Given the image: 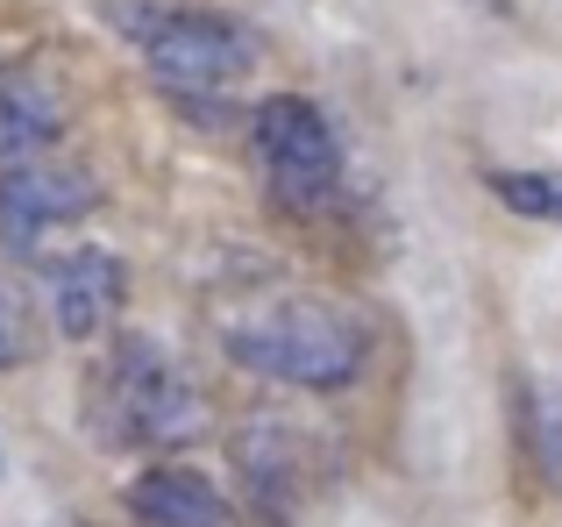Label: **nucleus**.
Returning <instances> with one entry per match:
<instances>
[{"label":"nucleus","instance_id":"1a4fd4ad","mask_svg":"<svg viewBox=\"0 0 562 527\" xmlns=\"http://www.w3.org/2000/svg\"><path fill=\"white\" fill-rule=\"evenodd\" d=\"M65 128V100L57 86H43L36 71H14L0 79V165H22V157H43Z\"/></svg>","mask_w":562,"mask_h":527},{"label":"nucleus","instance_id":"6e6552de","mask_svg":"<svg viewBox=\"0 0 562 527\" xmlns=\"http://www.w3.org/2000/svg\"><path fill=\"white\" fill-rule=\"evenodd\" d=\"M128 514L143 527H235L228 500L200 471H179V463H150L143 478H128Z\"/></svg>","mask_w":562,"mask_h":527},{"label":"nucleus","instance_id":"f03ea898","mask_svg":"<svg viewBox=\"0 0 562 527\" xmlns=\"http://www.w3.org/2000/svg\"><path fill=\"white\" fill-rule=\"evenodd\" d=\"M86 428L108 449H179L206 428L200 385L157 335H114L100 371L86 378Z\"/></svg>","mask_w":562,"mask_h":527},{"label":"nucleus","instance_id":"9d476101","mask_svg":"<svg viewBox=\"0 0 562 527\" xmlns=\"http://www.w3.org/2000/svg\"><path fill=\"white\" fill-rule=\"evenodd\" d=\"M492 193L527 222H562V171H492Z\"/></svg>","mask_w":562,"mask_h":527},{"label":"nucleus","instance_id":"20e7f679","mask_svg":"<svg viewBox=\"0 0 562 527\" xmlns=\"http://www.w3.org/2000/svg\"><path fill=\"white\" fill-rule=\"evenodd\" d=\"M249 143H257V171L285 208H328L342 186V143H335L328 114L306 93H271L249 114Z\"/></svg>","mask_w":562,"mask_h":527},{"label":"nucleus","instance_id":"423d86ee","mask_svg":"<svg viewBox=\"0 0 562 527\" xmlns=\"http://www.w3.org/2000/svg\"><path fill=\"white\" fill-rule=\"evenodd\" d=\"M122 292H128V271H122L114 250H71V257L50 264V314L71 343H93L114 321Z\"/></svg>","mask_w":562,"mask_h":527},{"label":"nucleus","instance_id":"0eeeda50","mask_svg":"<svg viewBox=\"0 0 562 527\" xmlns=\"http://www.w3.org/2000/svg\"><path fill=\"white\" fill-rule=\"evenodd\" d=\"M235 471L249 478V492H257V506H271V514H292V506L314 492V478H321V457H314V442L306 435H292V428H243L235 435Z\"/></svg>","mask_w":562,"mask_h":527},{"label":"nucleus","instance_id":"9b49d317","mask_svg":"<svg viewBox=\"0 0 562 527\" xmlns=\"http://www.w3.org/2000/svg\"><path fill=\"white\" fill-rule=\"evenodd\" d=\"M535 457L562 492V392H535Z\"/></svg>","mask_w":562,"mask_h":527},{"label":"nucleus","instance_id":"f8f14e48","mask_svg":"<svg viewBox=\"0 0 562 527\" xmlns=\"http://www.w3.org/2000/svg\"><path fill=\"white\" fill-rule=\"evenodd\" d=\"M22 357H29V306L22 292L0 285V363H22Z\"/></svg>","mask_w":562,"mask_h":527},{"label":"nucleus","instance_id":"39448f33","mask_svg":"<svg viewBox=\"0 0 562 527\" xmlns=\"http://www.w3.org/2000/svg\"><path fill=\"white\" fill-rule=\"evenodd\" d=\"M100 208V186L79 165H57V157H22V165L0 171V236L8 243H36L43 228L79 222Z\"/></svg>","mask_w":562,"mask_h":527},{"label":"nucleus","instance_id":"7ed1b4c3","mask_svg":"<svg viewBox=\"0 0 562 527\" xmlns=\"http://www.w3.org/2000/svg\"><path fill=\"white\" fill-rule=\"evenodd\" d=\"M114 29L136 43V57L179 93H228L257 65V36L214 8H179V0H114Z\"/></svg>","mask_w":562,"mask_h":527},{"label":"nucleus","instance_id":"f257e3e1","mask_svg":"<svg viewBox=\"0 0 562 527\" xmlns=\"http://www.w3.org/2000/svg\"><path fill=\"white\" fill-rule=\"evenodd\" d=\"M214 335L243 371L300 392H335L363 371V328L314 292H249L214 314Z\"/></svg>","mask_w":562,"mask_h":527}]
</instances>
